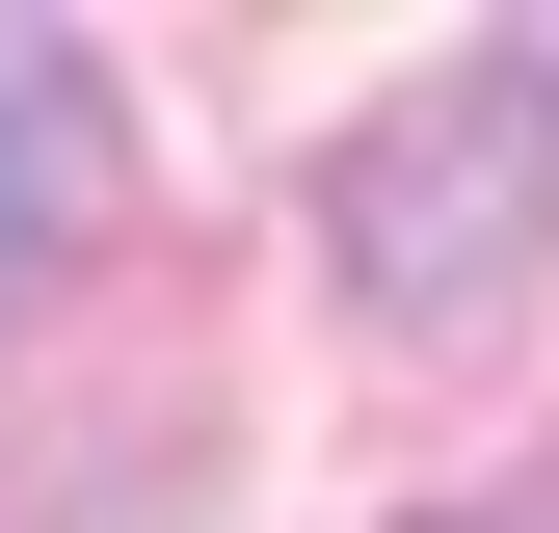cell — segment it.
Here are the masks:
<instances>
[{
  "mask_svg": "<svg viewBox=\"0 0 559 533\" xmlns=\"http://www.w3.org/2000/svg\"><path fill=\"white\" fill-rule=\"evenodd\" d=\"M107 214H133V107H107V54H81V27H0V320H27Z\"/></svg>",
  "mask_w": 559,
  "mask_h": 533,
  "instance_id": "cell-2",
  "label": "cell"
},
{
  "mask_svg": "<svg viewBox=\"0 0 559 533\" xmlns=\"http://www.w3.org/2000/svg\"><path fill=\"white\" fill-rule=\"evenodd\" d=\"M320 266L373 347H507V294H559V54H427L320 161Z\"/></svg>",
  "mask_w": 559,
  "mask_h": 533,
  "instance_id": "cell-1",
  "label": "cell"
},
{
  "mask_svg": "<svg viewBox=\"0 0 559 533\" xmlns=\"http://www.w3.org/2000/svg\"><path fill=\"white\" fill-rule=\"evenodd\" d=\"M427 533H559V481H479V507H427Z\"/></svg>",
  "mask_w": 559,
  "mask_h": 533,
  "instance_id": "cell-3",
  "label": "cell"
}]
</instances>
